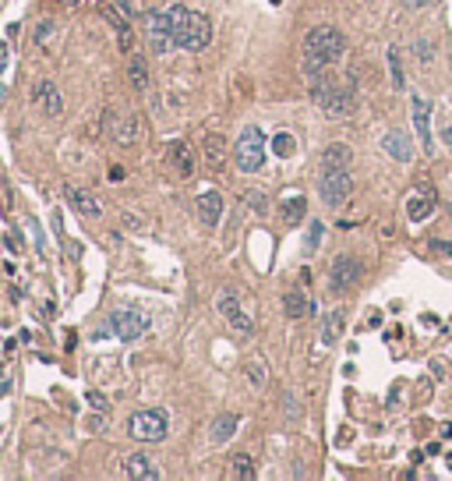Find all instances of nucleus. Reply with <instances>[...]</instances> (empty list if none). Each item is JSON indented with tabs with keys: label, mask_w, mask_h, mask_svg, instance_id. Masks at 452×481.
Instances as JSON below:
<instances>
[{
	"label": "nucleus",
	"mask_w": 452,
	"mask_h": 481,
	"mask_svg": "<svg viewBox=\"0 0 452 481\" xmlns=\"http://www.w3.org/2000/svg\"><path fill=\"white\" fill-rule=\"evenodd\" d=\"M343 53H346V36L333 25H318L300 43V68H304L308 78H322Z\"/></svg>",
	"instance_id": "nucleus-1"
},
{
	"label": "nucleus",
	"mask_w": 452,
	"mask_h": 481,
	"mask_svg": "<svg viewBox=\"0 0 452 481\" xmlns=\"http://www.w3.org/2000/svg\"><path fill=\"white\" fill-rule=\"evenodd\" d=\"M311 100L318 103V110H325L328 117H350L357 110V93L350 85H340L333 78H311Z\"/></svg>",
	"instance_id": "nucleus-2"
},
{
	"label": "nucleus",
	"mask_w": 452,
	"mask_h": 481,
	"mask_svg": "<svg viewBox=\"0 0 452 481\" xmlns=\"http://www.w3.org/2000/svg\"><path fill=\"white\" fill-rule=\"evenodd\" d=\"M233 160L244 173L262 170V163H265V131L258 124H248L244 131H240V138L233 145Z\"/></svg>",
	"instance_id": "nucleus-3"
},
{
	"label": "nucleus",
	"mask_w": 452,
	"mask_h": 481,
	"mask_svg": "<svg viewBox=\"0 0 452 481\" xmlns=\"http://www.w3.org/2000/svg\"><path fill=\"white\" fill-rule=\"evenodd\" d=\"M170 432V417L159 407H148V411H135L128 421V435L138 442H163Z\"/></svg>",
	"instance_id": "nucleus-4"
},
{
	"label": "nucleus",
	"mask_w": 452,
	"mask_h": 481,
	"mask_svg": "<svg viewBox=\"0 0 452 481\" xmlns=\"http://www.w3.org/2000/svg\"><path fill=\"white\" fill-rule=\"evenodd\" d=\"M145 39H148V46H153V53L156 57H166L173 46H177V36H173V25H170V18H166V8H159V11H145Z\"/></svg>",
	"instance_id": "nucleus-5"
},
{
	"label": "nucleus",
	"mask_w": 452,
	"mask_h": 481,
	"mask_svg": "<svg viewBox=\"0 0 452 481\" xmlns=\"http://www.w3.org/2000/svg\"><path fill=\"white\" fill-rule=\"evenodd\" d=\"M106 326H110V333L120 337V340H138V337L148 333V315L138 312V308H113Z\"/></svg>",
	"instance_id": "nucleus-6"
},
{
	"label": "nucleus",
	"mask_w": 452,
	"mask_h": 481,
	"mask_svg": "<svg viewBox=\"0 0 452 481\" xmlns=\"http://www.w3.org/2000/svg\"><path fill=\"white\" fill-rule=\"evenodd\" d=\"M318 191H322V202H325L328 209H340V205L350 198V191H353L350 167H346V170H322Z\"/></svg>",
	"instance_id": "nucleus-7"
},
{
	"label": "nucleus",
	"mask_w": 452,
	"mask_h": 481,
	"mask_svg": "<svg viewBox=\"0 0 452 481\" xmlns=\"http://www.w3.org/2000/svg\"><path fill=\"white\" fill-rule=\"evenodd\" d=\"M360 273H364V265H360L357 255H336L333 265H328V290H333V294H346L360 280Z\"/></svg>",
	"instance_id": "nucleus-8"
},
{
	"label": "nucleus",
	"mask_w": 452,
	"mask_h": 481,
	"mask_svg": "<svg viewBox=\"0 0 452 481\" xmlns=\"http://www.w3.org/2000/svg\"><path fill=\"white\" fill-rule=\"evenodd\" d=\"M106 135H110L117 145H138V142L145 138V128H141V120L131 117V113L106 110Z\"/></svg>",
	"instance_id": "nucleus-9"
},
{
	"label": "nucleus",
	"mask_w": 452,
	"mask_h": 481,
	"mask_svg": "<svg viewBox=\"0 0 452 481\" xmlns=\"http://www.w3.org/2000/svg\"><path fill=\"white\" fill-rule=\"evenodd\" d=\"M216 308H219V315L237 329L240 337H251L255 333V319L240 308V301H237V294L233 290H223V294H216Z\"/></svg>",
	"instance_id": "nucleus-10"
},
{
	"label": "nucleus",
	"mask_w": 452,
	"mask_h": 481,
	"mask_svg": "<svg viewBox=\"0 0 452 481\" xmlns=\"http://www.w3.org/2000/svg\"><path fill=\"white\" fill-rule=\"evenodd\" d=\"M208 43H213V21H208L205 15H198V11H191V18L184 25V36H180V50L202 53Z\"/></svg>",
	"instance_id": "nucleus-11"
},
{
	"label": "nucleus",
	"mask_w": 452,
	"mask_h": 481,
	"mask_svg": "<svg viewBox=\"0 0 452 481\" xmlns=\"http://www.w3.org/2000/svg\"><path fill=\"white\" fill-rule=\"evenodd\" d=\"M410 110H413V131L424 145V153H435V138H431V103L424 96H410Z\"/></svg>",
	"instance_id": "nucleus-12"
},
{
	"label": "nucleus",
	"mask_w": 452,
	"mask_h": 481,
	"mask_svg": "<svg viewBox=\"0 0 452 481\" xmlns=\"http://www.w3.org/2000/svg\"><path fill=\"white\" fill-rule=\"evenodd\" d=\"M64 195H68V202H71V209L78 216H85V220H99L103 216V205H99V198L88 191V188H78V185H68L64 188Z\"/></svg>",
	"instance_id": "nucleus-13"
},
{
	"label": "nucleus",
	"mask_w": 452,
	"mask_h": 481,
	"mask_svg": "<svg viewBox=\"0 0 452 481\" xmlns=\"http://www.w3.org/2000/svg\"><path fill=\"white\" fill-rule=\"evenodd\" d=\"M195 209H198V220L205 227H219V220H223V195L219 191H202L195 198Z\"/></svg>",
	"instance_id": "nucleus-14"
},
{
	"label": "nucleus",
	"mask_w": 452,
	"mask_h": 481,
	"mask_svg": "<svg viewBox=\"0 0 452 481\" xmlns=\"http://www.w3.org/2000/svg\"><path fill=\"white\" fill-rule=\"evenodd\" d=\"M36 106L46 113V117H60V113H64V100H60V88L50 82V78H43L39 85H36Z\"/></svg>",
	"instance_id": "nucleus-15"
},
{
	"label": "nucleus",
	"mask_w": 452,
	"mask_h": 481,
	"mask_svg": "<svg viewBox=\"0 0 452 481\" xmlns=\"http://www.w3.org/2000/svg\"><path fill=\"white\" fill-rule=\"evenodd\" d=\"M382 149H385V153L393 156L396 163H410V160H413L410 135H406V131H400V128H393V131H385V135H382Z\"/></svg>",
	"instance_id": "nucleus-16"
},
{
	"label": "nucleus",
	"mask_w": 452,
	"mask_h": 481,
	"mask_svg": "<svg viewBox=\"0 0 452 481\" xmlns=\"http://www.w3.org/2000/svg\"><path fill=\"white\" fill-rule=\"evenodd\" d=\"M124 474L135 478V481H159V478H163L159 467H156V460L145 457V453H131V457L124 460Z\"/></svg>",
	"instance_id": "nucleus-17"
},
{
	"label": "nucleus",
	"mask_w": 452,
	"mask_h": 481,
	"mask_svg": "<svg viewBox=\"0 0 452 481\" xmlns=\"http://www.w3.org/2000/svg\"><path fill=\"white\" fill-rule=\"evenodd\" d=\"M166 163H170L180 177H191V170H195V153H191L184 142H170V145H166Z\"/></svg>",
	"instance_id": "nucleus-18"
},
{
	"label": "nucleus",
	"mask_w": 452,
	"mask_h": 481,
	"mask_svg": "<svg viewBox=\"0 0 452 481\" xmlns=\"http://www.w3.org/2000/svg\"><path fill=\"white\" fill-rule=\"evenodd\" d=\"M202 156H205V167L208 170H223L226 167V138L223 135H205Z\"/></svg>",
	"instance_id": "nucleus-19"
},
{
	"label": "nucleus",
	"mask_w": 452,
	"mask_h": 481,
	"mask_svg": "<svg viewBox=\"0 0 452 481\" xmlns=\"http://www.w3.org/2000/svg\"><path fill=\"white\" fill-rule=\"evenodd\" d=\"M315 312V305H311V297L304 294V290H286L283 294V315L286 319H304V315H311Z\"/></svg>",
	"instance_id": "nucleus-20"
},
{
	"label": "nucleus",
	"mask_w": 452,
	"mask_h": 481,
	"mask_svg": "<svg viewBox=\"0 0 452 481\" xmlns=\"http://www.w3.org/2000/svg\"><path fill=\"white\" fill-rule=\"evenodd\" d=\"M237 425H240V417H237V414H216L213 428H208V439H213V446L230 442V439H233V432H237Z\"/></svg>",
	"instance_id": "nucleus-21"
},
{
	"label": "nucleus",
	"mask_w": 452,
	"mask_h": 481,
	"mask_svg": "<svg viewBox=\"0 0 452 481\" xmlns=\"http://www.w3.org/2000/svg\"><path fill=\"white\" fill-rule=\"evenodd\" d=\"M350 145H343V142H333L322 153V170H346L350 167Z\"/></svg>",
	"instance_id": "nucleus-22"
},
{
	"label": "nucleus",
	"mask_w": 452,
	"mask_h": 481,
	"mask_svg": "<svg viewBox=\"0 0 452 481\" xmlns=\"http://www.w3.org/2000/svg\"><path fill=\"white\" fill-rule=\"evenodd\" d=\"M128 82H131L135 93H145L148 88V68L138 53H128Z\"/></svg>",
	"instance_id": "nucleus-23"
},
{
	"label": "nucleus",
	"mask_w": 452,
	"mask_h": 481,
	"mask_svg": "<svg viewBox=\"0 0 452 481\" xmlns=\"http://www.w3.org/2000/svg\"><path fill=\"white\" fill-rule=\"evenodd\" d=\"M343 322H346V312H343V308L328 312V315H325V326H322V340H325V343H336V340L343 337Z\"/></svg>",
	"instance_id": "nucleus-24"
},
{
	"label": "nucleus",
	"mask_w": 452,
	"mask_h": 481,
	"mask_svg": "<svg viewBox=\"0 0 452 481\" xmlns=\"http://www.w3.org/2000/svg\"><path fill=\"white\" fill-rule=\"evenodd\" d=\"M244 379H248L251 389H262V386L268 382V368H265L262 357H248V361H244Z\"/></svg>",
	"instance_id": "nucleus-25"
},
{
	"label": "nucleus",
	"mask_w": 452,
	"mask_h": 481,
	"mask_svg": "<svg viewBox=\"0 0 452 481\" xmlns=\"http://www.w3.org/2000/svg\"><path fill=\"white\" fill-rule=\"evenodd\" d=\"M230 478H237V481H251V478H255V460H251L248 453H237V457L230 460Z\"/></svg>",
	"instance_id": "nucleus-26"
},
{
	"label": "nucleus",
	"mask_w": 452,
	"mask_h": 481,
	"mask_svg": "<svg viewBox=\"0 0 452 481\" xmlns=\"http://www.w3.org/2000/svg\"><path fill=\"white\" fill-rule=\"evenodd\" d=\"M406 216H410L413 223L428 220V216H431V202H428L424 195H410V198H406Z\"/></svg>",
	"instance_id": "nucleus-27"
},
{
	"label": "nucleus",
	"mask_w": 452,
	"mask_h": 481,
	"mask_svg": "<svg viewBox=\"0 0 452 481\" xmlns=\"http://www.w3.org/2000/svg\"><path fill=\"white\" fill-rule=\"evenodd\" d=\"M304 209H308V205H304V198H300V195L286 198V202H283V223H290V227L300 223V220H304Z\"/></svg>",
	"instance_id": "nucleus-28"
},
{
	"label": "nucleus",
	"mask_w": 452,
	"mask_h": 481,
	"mask_svg": "<svg viewBox=\"0 0 452 481\" xmlns=\"http://www.w3.org/2000/svg\"><path fill=\"white\" fill-rule=\"evenodd\" d=\"M389 75H393V85L403 88L406 78H403V60H400V50L396 46H389Z\"/></svg>",
	"instance_id": "nucleus-29"
},
{
	"label": "nucleus",
	"mask_w": 452,
	"mask_h": 481,
	"mask_svg": "<svg viewBox=\"0 0 452 481\" xmlns=\"http://www.w3.org/2000/svg\"><path fill=\"white\" fill-rule=\"evenodd\" d=\"M273 149H276V156H283V160H286V156H293V153H297V138H293V135H286V131H279V135L273 138Z\"/></svg>",
	"instance_id": "nucleus-30"
},
{
	"label": "nucleus",
	"mask_w": 452,
	"mask_h": 481,
	"mask_svg": "<svg viewBox=\"0 0 452 481\" xmlns=\"http://www.w3.org/2000/svg\"><path fill=\"white\" fill-rule=\"evenodd\" d=\"M244 202H248L251 213H258V216H265V213H268V195H265V191H248V195H244Z\"/></svg>",
	"instance_id": "nucleus-31"
},
{
	"label": "nucleus",
	"mask_w": 452,
	"mask_h": 481,
	"mask_svg": "<svg viewBox=\"0 0 452 481\" xmlns=\"http://www.w3.org/2000/svg\"><path fill=\"white\" fill-rule=\"evenodd\" d=\"M113 4H117L120 11H124L131 21H135V18H145V11H141V0H113Z\"/></svg>",
	"instance_id": "nucleus-32"
},
{
	"label": "nucleus",
	"mask_w": 452,
	"mask_h": 481,
	"mask_svg": "<svg viewBox=\"0 0 452 481\" xmlns=\"http://www.w3.org/2000/svg\"><path fill=\"white\" fill-rule=\"evenodd\" d=\"M50 39H53V21H39V28H36V46H50Z\"/></svg>",
	"instance_id": "nucleus-33"
},
{
	"label": "nucleus",
	"mask_w": 452,
	"mask_h": 481,
	"mask_svg": "<svg viewBox=\"0 0 452 481\" xmlns=\"http://www.w3.org/2000/svg\"><path fill=\"white\" fill-rule=\"evenodd\" d=\"M85 404L96 407V411H106V397L99 393V389H88V393H85Z\"/></svg>",
	"instance_id": "nucleus-34"
},
{
	"label": "nucleus",
	"mask_w": 452,
	"mask_h": 481,
	"mask_svg": "<svg viewBox=\"0 0 452 481\" xmlns=\"http://www.w3.org/2000/svg\"><path fill=\"white\" fill-rule=\"evenodd\" d=\"M417 57H420V64H431V46H428V39L417 43Z\"/></svg>",
	"instance_id": "nucleus-35"
},
{
	"label": "nucleus",
	"mask_w": 452,
	"mask_h": 481,
	"mask_svg": "<svg viewBox=\"0 0 452 481\" xmlns=\"http://www.w3.org/2000/svg\"><path fill=\"white\" fill-rule=\"evenodd\" d=\"M431 248L442 252V255H452V245H449V240H438V237H435V240H431Z\"/></svg>",
	"instance_id": "nucleus-36"
},
{
	"label": "nucleus",
	"mask_w": 452,
	"mask_h": 481,
	"mask_svg": "<svg viewBox=\"0 0 452 481\" xmlns=\"http://www.w3.org/2000/svg\"><path fill=\"white\" fill-rule=\"evenodd\" d=\"M318 237H322V223H311V240H308V248H318Z\"/></svg>",
	"instance_id": "nucleus-37"
},
{
	"label": "nucleus",
	"mask_w": 452,
	"mask_h": 481,
	"mask_svg": "<svg viewBox=\"0 0 452 481\" xmlns=\"http://www.w3.org/2000/svg\"><path fill=\"white\" fill-rule=\"evenodd\" d=\"M442 142L452 149V124H442Z\"/></svg>",
	"instance_id": "nucleus-38"
},
{
	"label": "nucleus",
	"mask_w": 452,
	"mask_h": 481,
	"mask_svg": "<svg viewBox=\"0 0 452 481\" xmlns=\"http://www.w3.org/2000/svg\"><path fill=\"white\" fill-rule=\"evenodd\" d=\"M124 177V167H110V180H120Z\"/></svg>",
	"instance_id": "nucleus-39"
},
{
	"label": "nucleus",
	"mask_w": 452,
	"mask_h": 481,
	"mask_svg": "<svg viewBox=\"0 0 452 481\" xmlns=\"http://www.w3.org/2000/svg\"><path fill=\"white\" fill-rule=\"evenodd\" d=\"M406 4H410V8L417 11V8H428V4H431V0H406Z\"/></svg>",
	"instance_id": "nucleus-40"
},
{
	"label": "nucleus",
	"mask_w": 452,
	"mask_h": 481,
	"mask_svg": "<svg viewBox=\"0 0 452 481\" xmlns=\"http://www.w3.org/2000/svg\"><path fill=\"white\" fill-rule=\"evenodd\" d=\"M78 4H85V0H64V8H78Z\"/></svg>",
	"instance_id": "nucleus-41"
}]
</instances>
